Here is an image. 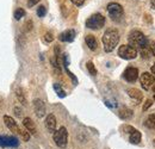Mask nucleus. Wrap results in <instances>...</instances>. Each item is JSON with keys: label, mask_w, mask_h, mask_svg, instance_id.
I'll use <instances>...</instances> for the list:
<instances>
[{"label": "nucleus", "mask_w": 155, "mask_h": 149, "mask_svg": "<svg viewBox=\"0 0 155 149\" xmlns=\"http://www.w3.org/2000/svg\"><path fill=\"white\" fill-rule=\"evenodd\" d=\"M105 25V17L100 13H94L86 20V26L92 30H99Z\"/></svg>", "instance_id": "obj_3"}, {"label": "nucleus", "mask_w": 155, "mask_h": 149, "mask_svg": "<svg viewBox=\"0 0 155 149\" xmlns=\"http://www.w3.org/2000/svg\"><path fill=\"white\" fill-rule=\"evenodd\" d=\"M23 125H24V128L26 129V131H28L29 134L36 135V132H37V128H36V124L34 123V121H32L31 118L25 117V118L23 119Z\"/></svg>", "instance_id": "obj_13"}, {"label": "nucleus", "mask_w": 155, "mask_h": 149, "mask_svg": "<svg viewBox=\"0 0 155 149\" xmlns=\"http://www.w3.org/2000/svg\"><path fill=\"white\" fill-rule=\"evenodd\" d=\"M66 73H67V74H68V76H69V78H71L72 80H73V82H74V85H77V84H78V79H77V76H75V75L73 74V73H72V72H71V71H69L68 68H66Z\"/></svg>", "instance_id": "obj_26"}, {"label": "nucleus", "mask_w": 155, "mask_h": 149, "mask_svg": "<svg viewBox=\"0 0 155 149\" xmlns=\"http://www.w3.org/2000/svg\"><path fill=\"white\" fill-rule=\"evenodd\" d=\"M13 111L16 112V116H17V117L21 118V110H20L19 108H17V106H16V108L13 109Z\"/></svg>", "instance_id": "obj_31"}, {"label": "nucleus", "mask_w": 155, "mask_h": 149, "mask_svg": "<svg viewBox=\"0 0 155 149\" xmlns=\"http://www.w3.org/2000/svg\"><path fill=\"white\" fill-rule=\"evenodd\" d=\"M150 51H152V54L155 56V43L152 45V47H150Z\"/></svg>", "instance_id": "obj_32"}, {"label": "nucleus", "mask_w": 155, "mask_h": 149, "mask_svg": "<svg viewBox=\"0 0 155 149\" xmlns=\"http://www.w3.org/2000/svg\"><path fill=\"white\" fill-rule=\"evenodd\" d=\"M4 123L6 124V127H7L10 130L12 131V132L19 134L20 128L18 127L17 122H16V121H15L12 117H10V116H4Z\"/></svg>", "instance_id": "obj_11"}, {"label": "nucleus", "mask_w": 155, "mask_h": 149, "mask_svg": "<svg viewBox=\"0 0 155 149\" xmlns=\"http://www.w3.org/2000/svg\"><path fill=\"white\" fill-rule=\"evenodd\" d=\"M16 95H17L18 100H19L23 105H26V104H28L26 98H25V94H24V91H23L20 87H17V88H16Z\"/></svg>", "instance_id": "obj_19"}, {"label": "nucleus", "mask_w": 155, "mask_h": 149, "mask_svg": "<svg viewBox=\"0 0 155 149\" xmlns=\"http://www.w3.org/2000/svg\"><path fill=\"white\" fill-rule=\"evenodd\" d=\"M86 66H87V69H88L90 74L97 75V69H96V67H94V65H93V62H92V61H88V62L86 63Z\"/></svg>", "instance_id": "obj_22"}, {"label": "nucleus", "mask_w": 155, "mask_h": 149, "mask_svg": "<svg viewBox=\"0 0 155 149\" xmlns=\"http://www.w3.org/2000/svg\"><path fill=\"white\" fill-rule=\"evenodd\" d=\"M45 13H47V7L43 6V5L38 6V8H37V16H38L39 18H43L45 16Z\"/></svg>", "instance_id": "obj_24"}, {"label": "nucleus", "mask_w": 155, "mask_h": 149, "mask_svg": "<svg viewBox=\"0 0 155 149\" xmlns=\"http://www.w3.org/2000/svg\"><path fill=\"white\" fill-rule=\"evenodd\" d=\"M75 35H77L75 30L69 29V30H66V31L61 32L60 36H58V39L61 42H73L74 38H75Z\"/></svg>", "instance_id": "obj_12"}, {"label": "nucleus", "mask_w": 155, "mask_h": 149, "mask_svg": "<svg viewBox=\"0 0 155 149\" xmlns=\"http://www.w3.org/2000/svg\"><path fill=\"white\" fill-rule=\"evenodd\" d=\"M30 25H31V22H28V23H26V25H25V26H26V30H28V31H29V30L31 29V26H30Z\"/></svg>", "instance_id": "obj_33"}, {"label": "nucleus", "mask_w": 155, "mask_h": 149, "mask_svg": "<svg viewBox=\"0 0 155 149\" xmlns=\"http://www.w3.org/2000/svg\"><path fill=\"white\" fill-rule=\"evenodd\" d=\"M34 110L38 118H43L45 114V104L42 99H35L34 100Z\"/></svg>", "instance_id": "obj_10"}, {"label": "nucleus", "mask_w": 155, "mask_h": 149, "mask_svg": "<svg viewBox=\"0 0 155 149\" xmlns=\"http://www.w3.org/2000/svg\"><path fill=\"white\" fill-rule=\"evenodd\" d=\"M118 55H119V57H122L124 60H134L137 56V50H136L135 48L130 47L129 44H124V45L119 47Z\"/></svg>", "instance_id": "obj_6"}, {"label": "nucleus", "mask_w": 155, "mask_h": 149, "mask_svg": "<svg viewBox=\"0 0 155 149\" xmlns=\"http://www.w3.org/2000/svg\"><path fill=\"white\" fill-rule=\"evenodd\" d=\"M123 78L128 82H135L138 78V69L135 67H128L123 73Z\"/></svg>", "instance_id": "obj_9"}, {"label": "nucleus", "mask_w": 155, "mask_h": 149, "mask_svg": "<svg viewBox=\"0 0 155 149\" xmlns=\"http://www.w3.org/2000/svg\"><path fill=\"white\" fill-rule=\"evenodd\" d=\"M144 125L147 128H149V129H155V113L148 116V118L144 122Z\"/></svg>", "instance_id": "obj_20"}, {"label": "nucleus", "mask_w": 155, "mask_h": 149, "mask_svg": "<svg viewBox=\"0 0 155 149\" xmlns=\"http://www.w3.org/2000/svg\"><path fill=\"white\" fill-rule=\"evenodd\" d=\"M85 42H86L87 47H88L91 50H96V49L98 48L97 39H96L94 36H92V35H87V36L85 37Z\"/></svg>", "instance_id": "obj_17"}, {"label": "nucleus", "mask_w": 155, "mask_h": 149, "mask_svg": "<svg viewBox=\"0 0 155 149\" xmlns=\"http://www.w3.org/2000/svg\"><path fill=\"white\" fill-rule=\"evenodd\" d=\"M75 6H82L84 5V2H85V0H71Z\"/></svg>", "instance_id": "obj_30"}, {"label": "nucleus", "mask_w": 155, "mask_h": 149, "mask_svg": "<svg viewBox=\"0 0 155 149\" xmlns=\"http://www.w3.org/2000/svg\"><path fill=\"white\" fill-rule=\"evenodd\" d=\"M54 142L60 148H66L68 143V131L64 127H61L58 130L54 131Z\"/></svg>", "instance_id": "obj_4"}, {"label": "nucleus", "mask_w": 155, "mask_h": 149, "mask_svg": "<svg viewBox=\"0 0 155 149\" xmlns=\"http://www.w3.org/2000/svg\"><path fill=\"white\" fill-rule=\"evenodd\" d=\"M128 41H129V45L133 47V48H135L136 50L138 49L141 51L143 49L149 48L148 38L146 37L141 31H138V30L131 31L130 35H129V37H128Z\"/></svg>", "instance_id": "obj_1"}, {"label": "nucleus", "mask_w": 155, "mask_h": 149, "mask_svg": "<svg viewBox=\"0 0 155 149\" xmlns=\"http://www.w3.org/2000/svg\"><path fill=\"white\" fill-rule=\"evenodd\" d=\"M41 0H28V7H34L35 5H37Z\"/></svg>", "instance_id": "obj_29"}, {"label": "nucleus", "mask_w": 155, "mask_h": 149, "mask_svg": "<svg viewBox=\"0 0 155 149\" xmlns=\"http://www.w3.org/2000/svg\"><path fill=\"white\" fill-rule=\"evenodd\" d=\"M153 91H154V99H155V87L153 88Z\"/></svg>", "instance_id": "obj_36"}, {"label": "nucleus", "mask_w": 155, "mask_h": 149, "mask_svg": "<svg viewBox=\"0 0 155 149\" xmlns=\"http://www.w3.org/2000/svg\"><path fill=\"white\" fill-rule=\"evenodd\" d=\"M56 117L53 114V113H50V114H48L47 116V118H45V127H47V129L49 132H54L55 129H56Z\"/></svg>", "instance_id": "obj_14"}, {"label": "nucleus", "mask_w": 155, "mask_h": 149, "mask_svg": "<svg viewBox=\"0 0 155 149\" xmlns=\"http://www.w3.org/2000/svg\"><path fill=\"white\" fill-rule=\"evenodd\" d=\"M152 73H153V74H155V63L152 66Z\"/></svg>", "instance_id": "obj_34"}, {"label": "nucleus", "mask_w": 155, "mask_h": 149, "mask_svg": "<svg viewBox=\"0 0 155 149\" xmlns=\"http://www.w3.org/2000/svg\"><path fill=\"white\" fill-rule=\"evenodd\" d=\"M1 106H2V99L0 98V108H1Z\"/></svg>", "instance_id": "obj_35"}, {"label": "nucleus", "mask_w": 155, "mask_h": 149, "mask_svg": "<svg viewBox=\"0 0 155 149\" xmlns=\"http://www.w3.org/2000/svg\"><path fill=\"white\" fill-rule=\"evenodd\" d=\"M18 135L21 137V140H23V141H25V142H28V141L30 140V134L26 131V129H25V130H24V129H20Z\"/></svg>", "instance_id": "obj_23"}, {"label": "nucleus", "mask_w": 155, "mask_h": 149, "mask_svg": "<svg viewBox=\"0 0 155 149\" xmlns=\"http://www.w3.org/2000/svg\"><path fill=\"white\" fill-rule=\"evenodd\" d=\"M152 104H153V101H152L150 99H148V100L144 103V105H143V111H147V110L152 106Z\"/></svg>", "instance_id": "obj_27"}, {"label": "nucleus", "mask_w": 155, "mask_h": 149, "mask_svg": "<svg viewBox=\"0 0 155 149\" xmlns=\"http://www.w3.org/2000/svg\"><path fill=\"white\" fill-rule=\"evenodd\" d=\"M24 16H25V11H24L23 8H17V10L15 11V18L17 19V20L21 19Z\"/></svg>", "instance_id": "obj_25"}, {"label": "nucleus", "mask_w": 155, "mask_h": 149, "mask_svg": "<svg viewBox=\"0 0 155 149\" xmlns=\"http://www.w3.org/2000/svg\"><path fill=\"white\" fill-rule=\"evenodd\" d=\"M19 144L17 137L15 136H0V147H5V148H13L17 147Z\"/></svg>", "instance_id": "obj_8"}, {"label": "nucleus", "mask_w": 155, "mask_h": 149, "mask_svg": "<svg viewBox=\"0 0 155 149\" xmlns=\"http://www.w3.org/2000/svg\"><path fill=\"white\" fill-rule=\"evenodd\" d=\"M54 90H55V92H56V94L60 98H64L66 97V92L63 91V88H62V86L60 84H54Z\"/></svg>", "instance_id": "obj_21"}, {"label": "nucleus", "mask_w": 155, "mask_h": 149, "mask_svg": "<svg viewBox=\"0 0 155 149\" xmlns=\"http://www.w3.org/2000/svg\"><path fill=\"white\" fill-rule=\"evenodd\" d=\"M128 94H129L130 98H133L137 103H140L143 99V94H142V92L140 90H137V88H129L128 90Z\"/></svg>", "instance_id": "obj_16"}, {"label": "nucleus", "mask_w": 155, "mask_h": 149, "mask_svg": "<svg viewBox=\"0 0 155 149\" xmlns=\"http://www.w3.org/2000/svg\"><path fill=\"white\" fill-rule=\"evenodd\" d=\"M130 136H129V141H130V143H133V144H138L140 142H141V132L138 130H134L133 132H130L129 134Z\"/></svg>", "instance_id": "obj_18"}, {"label": "nucleus", "mask_w": 155, "mask_h": 149, "mask_svg": "<svg viewBox=\"0 0 155 149\" xmlns=\"http://www.w3.org/2000/svg\"><path fill=\"white\" fill-rule=\"evenodd\" d=\"M118 116H119V118L127 121V119H130V118L134 116V112H133V110H130L129 108L123 106V108H120V109L118 110Z\"/></svg>", "instance_id": "obj_15"}, {"label": "nucleus", "mask_w": 155, "mask_h": 149, "mask_svg": "<svg viewBox=\"0 0 155 149\" xmlns=\"http://www.w3.org/2000/svg\"><path fill=\"white\" fill-rule=\"evenodd\" d=\"M44 39H45L47 42H53L54 36H53V34H51V32H47V34H45V36H44Z\"/></svg>", "instance_id": "obj_28"}, {"label": "nucleus", "mask_w": 155, "mask_h": 149, "mask_svg": "<svg viewBox=\"0 0 155 149\" xmlns=\"http://www.w3.org/2000/svg\"><path fill=\"white\" fill-rule=\"evenodd\" d=\"M140 82H141L142 88L146 90V91H148V90H150V87L155 84V78L153 76V74L146 72V73H142L141 74Z\"/></svg>", "instance_id": "obj_7"}, {"label": "nucleus", "mask_w": 155, "mask_h": 149, "mask_svg": "<svg viewBox=\"0 0 155 149\" xmlns=\"http://www.w3.org/2000/svg\"><path fill=\"white\" fill-rule=\"evenodd\" d=\"M107 12L114 22H120L123 18V15H124L123 7L117 2H111L107 5Z\"/></svg>", "instance_id": "obj_5"}, {"label": "nucleus", "mask_w": 155, "mask_h": 149, "mask_svg": "<svg viewBox=\"0 0 155 149\" xmlns=\"http://www.w3.org/2000/svg\"><path fill=\"white\" fill-rule=\"evenodd\" d=\"M119 42V32L116 29H107L103 36V45L106 53H111Z\"/></svg>", "instance_id": "obj_2"}]
</instances>
